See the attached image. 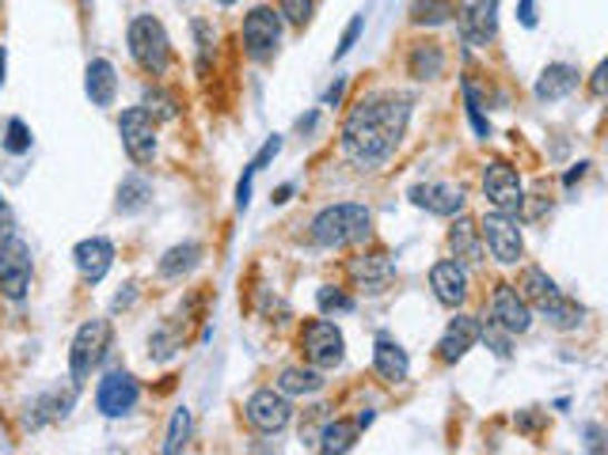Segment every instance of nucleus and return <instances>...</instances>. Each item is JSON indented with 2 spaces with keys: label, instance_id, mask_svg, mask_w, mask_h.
<instances>
[{
  "label": "nucleus",
  "instance_id": "f257e3e1",
  "mask_svg": "<svg viewBox=\"0 0 608 455\" xmlns=\"http://www.w3.org/2000/svg\"><path fill=\"white\" fill-rule=\"evenodd\" d=\"M411 107V96H403V91H370L365 99H357L343 122V133H339L346 160L357 171H376L389 164L408 133Z\"/></svg>",
  "mask_w": 608,
  "mask_h": 455
},
{
  "label": "nucleus",
  "instance_id": "f03ea898",
  "mask_svg": "<svg viewBox=\"0 0 608 455\" xmlns=\"http://www.w3.org/2000/svg\"><path fill=\"white\" fill-rule=\"evenodd\" d=\"M373 236V212L357 201H339V206H327L312 217V244L327 247V250H343V247H357Z\"/></svg>",
  "mask_w": 608,
  "mask_h": 455
},
{
  "label": "nucleus",
  "instance_id": "7ed1b4c3",
  "mask_svg": "<svg viewBox=\"0 0 608 455\" xmlns=\"http://www.w3.org/2000/svg\"><path fill=\"white\" fill-rule=\"evenodd\" d=\"M126 46H130V58L137 61L141 72H149V77H164V72H168L171 39L156 16H134L130 31H126Z\"/></svg>",
  "mask_w": 608,
  "mask_h": 455
},
{
  "label": "nucleus",
  "instance_id": "20e7f679",
  "mask_svg": "<svg viewBox=\"0 0 608 455\" xmlns=\"http://www.w3.org/2000/svg\"><path fill=\"white\" fill-rule=\"evenodd\" d=\"M110 349V323L107 319H88L80 323V330L72 334V349H69V376L77 387H85V379L104 365Z\"/></svg>",
  "mask_w": 608,
  "mask_h": 455
},
{
  "label": "nucleus",
  "instance_id": "39448f33",
  "mask_svg": "<svg viewBox=\"0 0 608 455\" xmlns=\"http://www.w3.org/2000/svg\"><path fill=\"white\" fill-rule=\"evenodd\" d=\"M239 39H244V50L252 61H274L282 46V16L274 12L271 4H255L252 12L244 16V27H239Z\"/></svg>",
  "mask_w": 608,
  "mask_h": 455
},
{
  "label": "nucleus",
  "instance_id": "423d86ee",
  "mask_svg": "<svg viewBox=\"0 0 608 455\" xmlns=\"http://www.w3.org/2000/svg\"><path fill=\"white\" fill-rule=\"evenodd\" d=\"M475 228H479V239H483L499 266H518L524 258V239H521L518 217H506V212L491 209V212H483V220H479Z\"/></svg>",
  "mask_w": 608,
  "mask_h": 455
},
{
  "label": "nucleus",
  "instance_id": "0eeeda50",
  "mask_svg": "<svg viewBox=\"0 0 608 455\" xmlns=\"http://www.w3.org/2000/svg\"><path fill=\"white\" fill-rule=\"evenodd\" d=\"M301 353H304V360H308L312 368L327 373V368L343 365L346 338H343V330H339L335 323L312 319V323H304V330H301Z\"/></svg>",
  "mask_w": 608,
  "mask_h": 455
},
{
  "label": "nucleus",
  "instance_id": "6e6552de",
  "mask_svg": "<svg viewBox=\"0 0 608 455\" xmlns=\"http://www.w3.org/2000/svg\"><path fill=\"white\" fill-rule=\"evenodd\" d=\"M483 194L491 201V209L506 212V217H521L524 209V187H521V175L513 164L506 160H491L483 167Z\"/></svg>",
  "mask_w": 608,
  "mask_h": 455
},
{
  "label": "nucleus",
  "instance_id": "1a4fd4ad",
  "mask_svg": "<svg viewBox=\"0 0 608 455\" xmlns=\"http://www.w3.org/2000/svg\"><path fill=\"white\" fill-rule=\"evenodd\" d=\"M31 274H35V263H31V247L16 236H8L0 244V296L8 300H23L27 289H31Z\"/></svg>",
  "mask_w": 608,
  "mask_h": 455
},
{
  "label": "nucleus",
  "instance_id": "9d476101",
  "mask_svg": "<svg viewBox=\"0 0 608 455\" xmlns=\"http://www.w3.org/2000/svg\"><path fill=\"white\" fill-rule=\"evenodd\" d=\"M244 417L255 433L263 436H278L285 425L293 422V403L285 392H274V387H259L252 398L244 403Z\"/></svg>",
  "mask_w": 608,
  "mask_h": 455
},
{
  "label": "nucleus",
  "instance_id": "9b49d317",
  "mask_svg": "<svg viewBox=\"0 0 608 455\" xmlns=\"http://www.w3.org/2000/svg\"><path fill=\"white\" fill-rule=\"evenodd\" d=\"M453 16L460 39L468 46H491L499 34V0H460Z\"/></svg>",
  "mask_w": 608,
  "mask_h": 455
},
{
  "label": "nucleus",
  "instance_id": "f8f14e48",
  "mask_svg": "<svg viewBox=\"0 0 608 455\" xmlns=\"http://www.w3.org/2000/svg\"><path fill=\"white\" fill-rule=\"evenodd\" d=\"M118 137H122V148L134 164H153L156 145L160 141H156V122L141 107L122 110V118H118Z\"/></svg>",
  "mask_w": 608,
  "mask_h": 455
},
{
  "label": "nucleus",
  "instance_id": "ddd939ff",
  "mask_svg": "<svg viewBox=\"0 0 608 455\" xmlns=\"http://www.w3.org/2000/svg\"><path fill=\"white\" fill-rule=\"evenodd\" d=\"M137 398H141V384H137L130 373H122V368L107 373L104 379H99V387H96V406H99V414H104V417L134 414Z\"/></svg>",
  "mask_w": 608,
  "mask_h": 455
},
{
  "label": "nucleus",
  "instance_id": "4468645a",
  "mask_svg": "<svg viewBox=\"0 0 608 455\" xmlns=\"http://www.w3.org/2000/svg\"><path fill=\"white\" fill-rule=\"evenodd\" d=\"M506 334H529L532 327V304L513 289V285H494L491 293V319Z\"/></svg>",
  "mask_w": 608,
  "mask_h": 455
},
{
  "label": "nucleus",
  "instance_id": "2eb2a0df",
  "mask_svg": "<svg viewBox=\"0 0 608 455\" xmlns=\"http://www.w3.org/2000/svg\"><path fill=\"white\" fill-rule=\"evenodd\" d=\"M72 266H77V274L85 277L88 285H99L110 274V266H115V244H110L107 236L80 239V244L72 247Z\"/></svg>",
  "mask_w": 608,
  "mask_h": 455
},
{
  "label": "nucleus",
  "instance_id": "dca6fc26",
  "mask_svg": "<svg viewBox=\"0 0 608 455\" xmlns=\"http://www.w3.org/2000/svg\"><path fill=\"white\" fill-rule=\"evenodd\" d=\"M395 277V263L384 250H365V255L350 258V281L357 285L362 293H384Z\"/></svg>",
  "mask_w": 608,
  "mask_h": 455
},
{
  "label": "nucleus",
  "instance_id": "f3484780",
  "mask_svg": "<svg viewBox=\"0 0 608 455\" xmlns=\"http://www.w3.org/2000/svg\"><path fill=\"white\" fill-rule=\"evenodd\" d=\"M430 289H434V300L441 308H460L468 300V269L457 263V258H441L430 269Z\"/></svg>",
  "mask_w": 608,
  "mask_h": 455
},
{
  "label": "nucleus",
  "instance_id": "a211bd4d",
  "mask_svg": "<svg viewBox=\"0 0 608 455\" xmlns=\"http://www.w3.org/2000/svg\"><path fill=\"white\" fill-rule=\"evenodd\" d=\"M414 209H426L434 217H460L464 212V190L449 187V182H419L408 190Z\"/></svg>",
  "mask_w": 608,
  "mask_h": 455
},
{
  "label": "nucleus",
  "instance_id": "6ab92c4d",
  "mask_svg": "<svg viewBox=\"0 0 608 455\" xmlns=\"http://www.w3.org/2000/svg\"><path fill=\"white\" fill-rule=\"evenodd\" d=\"M479 330H483V323L472 319V315H457V319H449L445 334L438 338V357L445 360V365H457V360L468 357V349L479 342Z\"/></svg>",
  "mask_w": 608,
  "mask_h": 455
},
{
  "label": "nucleus",
  "instance_id": "aec40b11",
  "mask_svg": "<svg viewBox=\"0 0 608 455\" xmlns=\"http://www.w3.org/2000/svg\"><path fill=\"white\" fill-rule=\"evenodd\" d=\"M373 368H376V376H381L384 384H403V379L411 376V357H408V349H403L400 342L376 338V346H373Z\"/></svg>",
  "mask_w": 608,
  "mask_h": 455
},
{
  "label": "nucleus",
  "instance_id": "412c9836",
  "mask_svg": "<svg viewBox=\"0 0 608 455\" xmlns=\"http://www.w3.org/2000/svg\"><path fill=\"white\" fill-rule=\"evenodd\" d=\"M582 83V77H578V69L575 65H563V61H556V65H548V69L537 77V99L540 103H556V99H567L570 91Z\"/></svg>",
  "mask_w": 608,
  "mask_h": 455
},
{
  "label": "nucleus",
  "instance_id": "4be33fe9",
  "mask_svg": "<svg viewBox=\"0 0 608 455\" xmlns=\"http://www.w3.org/2000/svg\"><path fill=\"white\" fill-rule=\"evenodd\" d=\"M85 91H88V99L96 107H115V96H118V72H115V65H110L107 58L88 61V69H85Z\"/></svg>",
  "mask_w": 608,
  "mask_h": 455
},
{
  "label": "nucleus",
  "instance_id": "5701e85b",
  "mask_svg": "<svg viewBox=\"0 0 608 455\" xmlns=\"http://www.w3.org/2000/svg\"><path fill=\"white\" fill-rule=\"evenodd\" d=\"M537 311H540V319L548 323L551 330H575L578 323L586 319L582 304L570 300V296H563V293H556V296H548L543 304H537Z\"/></svg>",
  "mask_w": 608,
  "mask_h": 455
},
{
  "label": "nucleus",
  "instance_id": "b1692460",
  "mask_svg": "<svg viewBox=\"0 0 608 455\" xmlns=\"http://www.w3.org/2000/svg\"><path fill=\"white\" fill-rule=\"evenodd\" d=\"M449 250H453V258L460 266H475L483 263V239H479V228L472 220H453V228H449Z\"/></svg>",
  "mask_w": 608,
  "mask_h": 455
},
{
  "label": "nucleus",
  "instance_id": "393cba45",
  "mask_svg": "<svg viewBox=\"0 0 608 455\" xmlns=\"http://www.w3.org/2000/svg\"><path fill=\"white\" fill-rule=\"evenodd\" d=\"M202 255H206V250H202L198 239H187V244H175L168 255L160 258L156 269H160V277H168V281H179V277H187L190 269H198Z\"/></svg>",
  "mask_w": 608,
  "mask_h": 455
},
{
  "label": "nucleus",
  "instance_id": "a878e982",
  "mask_svg": "<svg viewBox=\"0 0 608 455\" xmlns=\"http://www.w3.org/2000/svg\"><path fill=\"white\" fill-rule=\"evenodd\" d=\"M408 72L414 80H438L445 72V50L438 42H419L411 46V58H408Z\"/></svg>",
  "mask_w": 608,
  "mask_h": 455
},
{
  "label": "nucleus",
  "instance_id": "bb28decb",
  "mask_svg": "<svg viewBox=\"0 0 608 455\" xmlns=\"http://www.w3.org/2000/svg\"><path fill=\"white\" fill-rule=\"evenodd\" d=\"M357 436H362V425L357 422H346V417H335L320 429V452L327 455H343V452H354Z\"/></svg>",
  "mask_w": 608,
  "mask_h": 455
},
{
  "label": "nucleus",
  "instance_id": "cd10ccee",
  "mask_svg": "<svg viewBox=\"0 0 608 455\" xmlns=\"http://www.w3.org/2000/svg\"><path fill=\"white\" fill-rule=\"evenodd\" d=\"M324 373L320 368H304V365H290V368H282V376H278V392L285 395H316V392H324Z\"/></svg>",
  "mask_w": 608,
  "mask_h": 455
},
{
  "label": "nucleus",
  "instance_id": "c85d7f7f",
  "mask_svg": "<svg viewBox=\"0 0 608 455\" xmlns=\"http://www.w3.org/2000/svg\"><path fill=\"white\" fill-rule=\"evenodd\" d=\"M513 289H518L529 304H543V300H548V296H556V293H559V289H556V281H551V277L543 274L540 266H524V269H521V277H518V285H513Z\"/></svg>",
  "mask_w": 608,
  "mask_h": 455
},
{
  "label": "nucleus",
  "instance_id": "c756f323",
  "mask_svg": "<svg viewBox=\"0 0 608 455\" xmlns=\"http://www.w3.org/2000/svg\"><path fill=\"white\" fill-rule=\"evenodd\" d=\"M149 198H153V187L141 179V175H126L122 179V187H118V201H115V209L118 212H141L145 206H149Z\"/></svg>",
  "mask_w": 608,
  "mask_h": 455
},
{
  "label": "nucleus",
  "instance_id": "7c9ffc66",
  "mask_svg": "<svg viewBox=\"0 0 608 455\" xmlns=\"http://www.w3.org/2000/svg\"><path fill=\"white\" fill-rule=\"evenodd\" d=\"M453 0H414L411 4V23L414 27H445L453 20Z\"/></svg>",
  "mask_w": 608,
  "mask_h": 455
},
{
  "label": "nucleus",
  "instance_id": "2f4dec72",
  "mask_svg": "<svg viewBox=\"0 0 608 455\" xmlns=\"http://www.w3.org/2000/svg\"><path fill=\"white\" fill-rule=\"evenodd\" d=\"M141 110L153 118V122H171V118L179 115V103H175L171 91H164V88H145Z\"/></svg>",
  "mask_w": 608,
  "mask_h": 455
},
{
  "label": "nucleus",
  "instance_id": "473e14b6",
  "mask_svg": "<svg viewBox=\"0 0 608 455\" xmlns=\"http://www.w3.org/2000/svg\"><path fill=\"white\" fill-rule=\"evenodd\" d=\"M187 444H190V411H187V406H179V411L171 414V422H168V436H164L160 452L175 455V452L187 448Z\"/></svg>",
  "mask_w": 608,
  "mask_h": 455
},
{
  "label": "nucleus",
  "instance_id": "72a5a7b5",
  "mask_svg": "<svg viewBox=\"0 0 608 455\" xmlns=\"http://www.w3.org/2000/svg\"><path fill=\"white\" fill-rule=\"evenodd\" d=\"M190 31H195V42H198V72L206 77V72L214 69V58H217V34L206 20H195L190 23Z\"/></svg>",
  "mask_w": 608,
  "mask_h": 455
},
{
  "label": "nucleus",
  "instance_id": "f704fd0d",
  "mask_svg": "<svg viewBox=\"0 0 608 455\" xmlns=\"http://www.w3.org/2000/svg\"><path fill=\"white\" fill-rule=\"evenodd\" d=\"M4 152H12V156L31 152V129H27L23 118H8V126H4Z\"/></svg>",
  "mask_w": 608,
  "mask_h": 455
},
{
  "label": "nucleus",
  "instance_id": "c9c22d12",
  "mask_svg": "<svg viewBox=\"0 0 608 455\" xmlns=\"http://www.w3.org/2000/svg\"><path fill=\"white\" fill-rule=\"evenodd\" d=\"M316 304L324 315H339V311H354V296L346 289H335V285H324V289L316 293Z\"/></svg>",
  "mask_w": 608,
  "mask_h": 455
},
{
  "label": "nucleus",
  "instance_id": "e433bc0d",
  "mask_svg": "<svg viewBox=\"0 0 608 455\" xmlns=\"http://www.w3.org/2000/svg\"><path fill=\"white\" fill-rule=\"evenodd\" d=\"M464 107H468V118H472L475 133L487 141V137H491V122H487V115H483V103H479V96H475L472 80H464Z\"/></svg>",
  "mask_w": 608,
  "mask_h": 455
},
{
  "label": "nucleus",
  "instance_id": "4c0bfd02",
  "mask_svg": "<svg viewBox=\"0 0 608 455\" xmlns=\"http://www.w3.org/2000/svg\"><path fill=\"white\" fill-rule=\"evenodd\" d=\"M278 16L293 27H304L312 20V0H278Z\"/></svg>",
  "mask_w": 608,
  "mask_h": 455
},
{
  "label": "nucleus",
  "instance_id": "58836bf2",
  "mask_svg": "<svg viewBox=\"0 0 608 455\" xmlns=\"http://www.w3.org/2000/svg\"><path fill=\"white\" fill-rule=\"evenodd\" d=\"M362 31H365V16H354V23H350L346 31H343V42H339L335 58H346V53L357 46V39H362Z\"/></svg>",
  "mask_w": 608,
  "mask_h": 455
},
{
  "label": "nucleus",
  "instance_id": "ea45409f",
  "mask_svg": "<svg viewBox=\"0 0 608 455\" xmlns=\"http://www.w3.org/2000/svg\"><path fill=\"white\" fill-rule=\"evenodd\" d=\"M255 175H259V171H255V167L247 164L244 179H239V187H236V209H239V212H244L247 206H252V179H255Z\"/></svg>",
  "mask_w": 608,
  "mask_h": 455
},
{
  "label": "nucleus",
  "instance_id": "a19ab883",
  "mask_svg": "<svg viewBox=\"0 0 608 455\" xmlns=\"http://www.w3.org/2000/svg\"><path fill=\"white\" fill-rule=\"evenodd\" d=\"M8 236H16V212L4 201V194H0V244H4Z\"/></svg>",
  "mask_w": 608,
  "mask_h": 455
},
{
  "label": "nucleus",
  "instance_id": "79ce46f5",
  "mask_svg": "<svg viewBox=\"0 0 608 455\" xmlns=\"http://www.w3.org/2000/svg\"><path fill=\"white\" fill-rule=\"evenodd\" d=\"M278 152H282V137H271V141L263 145V152H259V156H255V160H252V167H255V171H263V167L271 164V160H274V156H278Z\"/></svg>",
  "mask_w": 608,
  "mask_h": 455
},
{
  "label": "nucleus",
  "instance_id": "37998d69",
  "mask_svg": "<svg viewBox=\"0 0 608 455\" xmlns=\"http://www.w3.org/2000/svg\"><path fill=\"white\" fill-rule=\"evenodd\" d=\"M605 77H608V65L601 61V65H597V69H594V83H589V91H594L597 99L605 96Z\"/></svg>",
  "mask_w": 608,
  "mask_h": 455
},
{
  "label": "nucleus",
  "instance_id": "c03bdc74",
  "mask_svg": "<svg viewBox=\"0 0 608 455\" xmlns=\"http://www.w3.org/2000/svg\"><path fill=\"white\" fill-rule=\"evenodd\" d=\"M518 16H521V23H524V27H537V4H532V0H521V4H518Z\"/></svg>",
  "mask_w": 608,
  "mask_h": 455
},
{
  "label": "nucleus",
  "instance_id": "a18cd8bd",
  "mask_svg": "<svg viewBox=\"0 0 608 455\" xmlns=\"http://www.w3.org/2000/svg\"><path fill=\"white\" fill-rule=\"evenodd\" d=\"M343 91H346V80H339V83H335V88H331V91H327V107H335V103H339V99H343Z\"/></svg>",
  "mask_w": 608,
  "mask_h": 455
},
{
  "label": "nucleus",
  "instance_id": "49530a36",
  "mask_svg": "<svg viewBox=\"0 0 608 455\" xmlns=\"http://www.w3.org/2000/svg\"><path fill=\"white\" fill-rule=\"evenodd\" d=\"M586 171H589V164H578V171H570V175H567V179H563V182H567V187H575V182H578V179H582V175H586Z\"/></svg>",
  "mask_w": 608,
  "mask_h": 455
},
{
  "label": "nucleus",
  "instance_id": "de8ad7c7",
  "mask_svg": "<svg viewBox=\"0 0 608 455\" xmlns=\"http://www.w3.org/2000/svg\"><path fill=\"white\" fill-rule=\"evenodd\" d=\"M4 72H8V50L0 46V88H4Z\"/></svg>",
  "mask_w": 608,
  "mask_h": 455
},
{
  "label": "nucleus",
  "instance_id": "09e8293b",
  "mask_svg": "<svg viewBox=\"0 0 608 455\" xmlns=\"http://www.w3.org/2000/svg\"><path fill=\"white\" fill-rule=\"evenodd\" d=\"M290 194H293V187H282L278 194H274V206H282V201H290Z\"/></svg>",
  "mask_w": 608,
  "mask_h": 455
},
{
  "label": "nucleus",
  "instance_id": "8fccbe9b",
  "mask_svg": "<svg viewBox=\"0 0 608 455\" xmlns=\"http://www.w3.org/2000/svg\"><path fill=\"white\" fill-rule=\"evenodd\" d=\"M214 4H220V8H233V4H236V0H214Z\"/></svg>",
  "mask_w": 608,
  "mask_h": 455
},
{
  "label": "nucleus",
  "instance_id": "3c124183",
  "mask_svg": "<svg viewBox=\"0 0 608 455\" xmlns=\"http://www.w3.org/2000/svg\"><path fill=\"white\" fill-rule=\"evenodd\" d=\"M0 8H4V4H0Z\"/></svg>",
  "mask_w": 608,
  "mask_h": 455
}]
</instances>
